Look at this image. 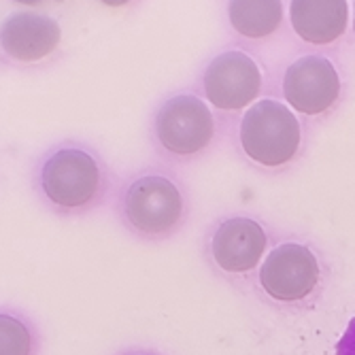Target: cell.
<instances>
[{
    "label": "cell",
    "instance_id": "6da1fadb",
    "mask_svg": "<svg viewBox=\"0 0 355 355\" xmlns=\"http://www.w3.org/2000/svg\"><path fill=\"white\" fill-rule=\"evenodd\" d=\"M300 121L279 101L253 103L241 121V145L253 162L277 168L292 162L300 149Z\"/></svg>",
    "mask_w": 355,
    "mask_h": 355
},
{
    "label": "cell",
    "instance_id": "3957f363",
    "mask_svg": "<svg viewBox=\"0 0 355 355\" xmlns=\"http://www.w3.org/2000/svg\"><path fill=\"white\" fill-rule=\"evenodd\" d=\"M123 217L132 230L145 236H166L183 219V193L162 175L135 179L123 193Z\"/></svg>",
    "mask_w": 355,
    "mask_h": 355
},
{
    "label": "cell",
    "instance_id": "5bb4252c",
    "mask_svg": "<svg viewBox=\"0 0 355 355\" xmlns=\"http://www.w3.org/2000/svg\"><path fill=\"white\" fill-rule=\"evenodd\" d=\"M17 5H24V7H37V5H43V3H62V0H13Z\"/></svg>",
    "mask_w": 355,
    "mask_h": 355
},
{
    "label": "cell",
    "instance_id": "4fadbf2b",
    "mask_svg": "<svg viewBox=\"0 0 355 355\" xmlns=\"http://www.w3.org/2000/svg\"><path fill=\"white\" fill-rule=\"evenodd\" d=\"M336 355H355V319L349 321L347 330L343 332L336 345Z\"/></svg>",
    "mask_w": 355,
    "mask_h": 355
},
{
    "label": "cell",
    "instance_id": "ba28073f",
    "mask_svg": "<svg viewBox=\"0 0 355 355\" xmlns=\"http://www.w3.org/2000/svg\"><path fill=\"white\" fill-rule=\"evenodd\" d=\"M268 247L264 228L249 217H230L215 230L211 253L215 264L232 275H243L260 264Z\"/></svg>",
    "mask_w": 355,
    "mask_h": 355
},
{
    "label": "cell",
    "instance_id": "9a60e30c",
    "mask_svg": "<svg viewBox=\"0 0 355 355\" xmlns=\"http://www.w3.org/2000/svg\"><path fill=\"white\" fill-rule=\"evenodd\" d=\"M101 3L107 7H123V5L130 3V0H101Z\"/></svg>",
    "mask_w": 355,
    "mask_h": 355
},
{
    "label": "cell",
    "instance_id": "7c38bea8",
    "mask_svg": "<svg viewBox=\"0 0 355 355\" xmlns=\"http://www.w3.org/2000/svg\"><path fill=\"white\" fill-rule=\"evenodd\" d=\"M32 349L30 328L15 315L0 313V355H32Z\"/></svg>",
    "mask_w": 355,
    "mask_h": 355
},
{
    "label": "cell",
    "instance_id": "277c9868",
    "mask_svg": "<svg viewBox=\"0 0 355 355\" xmlns=\"http://www.w3.org/2000/svg\"><path fill=\"white\" fill-rule=\"evenodd\" d=\"M215 135V119L207 103L191 94L168 98L155 115V137L175 155H193L209 147Z\"/></svg>",
    "mask_w": 355,
    "mask_h": 355
},
{
    "label": "cell",
    "instance_id": "7a4b0ae2",
    "mask_svg": "<svg viewBox=\"0 0 355 355\" xmlns=\"http://www.w3.org/2000/svg\"><path fill=\"white\" fill-rule=\"evenodd\" d=\"M105 187L103 168L89 151L62 147L41 166L45 198L62 211H83L101 198Z\"/></svg>",
    "mask_w": 355,
    "mask_h": 355
},
{
    "label": "cell",
    "instance_id": "52a82bcc",
    "mask_svg": "<svg viewBox=\"0 0 355 355\" xmlns=\"http://www.w3.org/2000/svg\"><path fill=\"white\" fill-rule=\"evenodd\" d=\"M287 105L302 115L330 111L340 96V77L334 64L324 55H304L289 64L283 77Z\"/></svg>",
    "mask_w": 355,
    "mask_h": 355
},
{
    "label": "cell",
    "instance_id": "30bf717a",
    "mask_svg": "<svg viewBox=\"0 0 355 355\" xmlns=\"http://www.w3.org/2000/svg\"><path fill=\"white\" fill-rule=\"evenodd\" d=\"M289 21L296 35L311 45L338 41L349 26L347 0H292Z\"/></svg>",
    "mask_w": 355,
    "mask_h": 355
},
{
    "label": "cell",
    "instance_id": "2e32d148",
    "mask_svg": "<svg viewBox=\"0 0 355 355\" xmlns=\"http://www.w3.org/2000/svg\"><path fill=\"white\" fill-rule=\"evenodd\" d=\"M353 30H355V0H353Z\"/></svg>",
    "mask_w": 355,
    "mask_h": 355
},
{
    "label": "cell",
    "instance_id": "9c48e42d",
    "mask_svg": "<svg viewBox=\"0 0 355 355\" xmlns=\"http://www.w3.org/2000/svg\"><path fill=\"white\" fill-rule=\"evenodd\" d=\"M62 39L60 24L43 13L19 11L0 26V47L19 62H39L55 51Z\"/></svg>",
    "mask_w": 355,
    "mask_h": 355
},
{
    "label": "cell",
    "instance_id": "8992f818",
    "mask_svg": "<svg viewBox=\"0 0 355 355\" xmlns=\"http://www.w3.org/2000/svg\"><path fill=\"white\" fill-rule=\"evenodd\" d=\"M264 292L279 302L309 298L319 285V262L315 253L300 243L279 245L260 268Z\"/></svg>",
    "mask_w": 355,
    "mask_h": 355
},
{
    "label": "cell",
    "instance_id": "8fae6325",
    "mask_svg": "<svg viewBox=\"0 0 355 355\" xmlns=\"http://www.w3.org/2000/svg\"><path fill=\"white\" fill-rule=\"evenodd\" d=\"M232 28L247 39H266L283 21V0H230Z\"/></svg>",
    "mask_w": 355,
    "mask_h": 355
},
{
    "label": "cell",
    "instance_id": "5b68a950",
    "mask_svg": "<svg viewBox=\"0 0 355 355\" xmlns=\"http://www.w3.org/2000/svg\"><path fill=\"white\" fill-rule=\"evenodd\" d=\"M207 101L221 111H241L253 105L262 89V73L243 51L219 53L202 77Z\"/></svg>",
    "mask_w": 355,
    "mask_h": 355
}]
</instances>
